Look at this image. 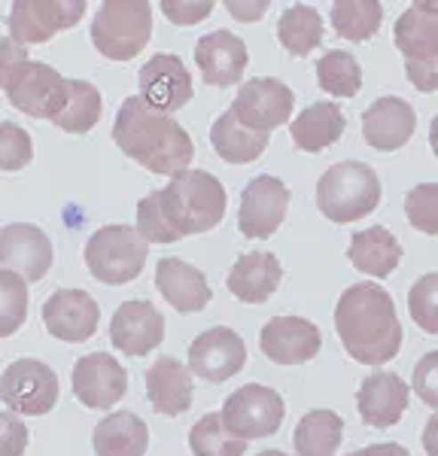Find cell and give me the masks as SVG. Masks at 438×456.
Returning a JSON list of instances; mask_svg holds the SVG:
<instances>
[{"instance_id": "6da1fadb", "label": "cell", "mask_w": 438, "mask_h": 456, "mask_svg": "<svg viewBox=\"0 0 438 456\" xmlns=\"http://www.w3.org/2000/svg\"><path fill=\"white\" fill-rule=\"evenodd\" d=\"M335 332L347 356L362 365H386L402 350V322L393 296L377 283H353L335 307Z\"/></svg>"}, {"instance_id": "7a4b0ae2", "label": "cell", "mask_w": 438, "mask_h": 456, "mask_svg": "<svg viewBox=\"0 0 438 456\" xmlns=\"http://www.w3.org/2000/svg\"><path fill=\"white\" fill-rule=\"evenodd\" d=\"M113 143L150 174H165L171 180L189 171V161L195 156L186 128L174 116L150 107L141 94L122 101L113 125Z\"/></svg>"}, {"instance_id": "3957f363", "label": "cell", "mask_w": 438, "mask_h": 456, "mask_svg": "<svg viewBox=\"0 0 438 456\" xmlns=\"http://www.w3.org/2000/svg\"><path fill=\"white\" fill-rule=\"evenodd\" d=\"M158 195H162L167 223L174 225L180 238L216 228L223 223L225 208H229L223 183L207 171H182L165 189H158Z\"/></svg>"}, {"instance_id": "277c9868", "label": "cell", "mask_w": 438, "mask_h": 456, "mask_svg": "<svg viewBox=\"0 0 438 456\" xmlns=\"http://www.w3.org/2000/svg\"><path fill=\"white\" fill-rule=\"evenodd\" d=\"M381 204V180L365 161H338L320 176L317 208L328 223H356Z\"/></svg>"}, {"instance_id": "5b68a950", "label": "cell", "mask_w": 438, "mask_h": 456, "mask_svg": "<svg viewBox=\"0 0 438 456\" xmlns=\"http://www.w3.org/2000/svg\"><path fill=\"white\" fill-rule=\"evenodd\" d=\"M152 37V6L143 0H107L92 21V43L110 61H131Z\"/></svg>"}, {"instance_id": "8992f818", "label": "cell", "mask_w": 438, "mask_h": 456, "mask_svg": "<svg viewBox=\"0 0 438 456\" xmlns=\"http://www.w3.org/2000/svg\"><path fill=\"white\" fill-rule=\"evenodd\" d=\"M150 240L131 225H104L85 244V265L92 277L107 286H122L141 277Z\"/></svg>"}, {"instance_id": "52a82bcc", "label": "cell", "mask_w": 438, "mask_h": 456, "mask_svg": "<svg viewBox=\"0 0 438 456\" xmlns=\"http://www.w3.org/2000/svg\"><path fill=\"white\" fill-rule=\"evenodd\" d=\"M10 104L21 110L31 119H49L53 122L58 110L64 104V94H68V79L61 77L55 68L43 61H25L19 64L12 73L0 77Z\"/></svg>"}, {"instance_id": "ba28073f", "label": "cell", "mask_w": 438, "mask_h": 456, "mask_svg": "<svg viewBox=\"0 0 438 456\" xmlns=\"http://www.w3.org/2000/svg\"><path fill=\"white\" fill-rule=\"evenodd\" d=\"M0 399L12 414H49L58 404V374L40 359H16L0 378Z\"/></svg>"}, {"instance_id": "9c48e42d", "label": "cell", "mask_w": 438, "mask_h": 456, "mask_svg": "<svg viewBox=\"0 0 438 456\" xmlns=\"http://www.w3.org/2000/svg\"><path fill=\"white\" fill-rule=\"evenodd\" d=\"M287 404H283L280 393L262 384H247L235 389L223 404V420L235 436L244 441L268 438L280 429Z\"/></svg>"}, {"instance_id": "30bf717a", "label": "cell", "mask_w": 438, "mask_h": 456, "mask_svg": "<svg viewBox=\"0 0 438 456\" xmlns=\"http://www.w3.org/2000/svg\"><path fill=\"white\" fill-rule=\"evenodd\" d=\"M85 16L83 0H16L10 10V37L19 46L49 43Z\"/></svg>"}, {"instance_id": "8fae6325", "label": "cell", "mask_w": 438, "mask_h": 456, "mask_svg": "<svg viewBox=\"0 0 438 456\" xmlns=\"http://www.w3.org/2000/svg\"><path fill=\"white\" fill-rule=\"evenodd\" d=\"M292 104H296V94L287 83L274 77H256L238 88L235 101H231V113L247 128L259 131V134H272L274 128L292 119Z\"/></svg>"}, {"instance_id": "7c38bea8", "label": "cell", "mask_w": 438, "mask_h": 456, "mask_svg": "<svg viewBox=\"0 0 438 456\" xmlns=\"http://www.w3.org/2000/svg\"><path fill=\"white\" fill-rule=\"evenodd\" d=\"M289 210V189L277 176H256L244 186L238 210V228L250 240H268L280 228Z\"/></svg>"}, {"instance_id": "4fadbf2b", "label": "cell", "mask_w": 438, "mask_h": 456, "mask_svg": "<svg viewBox=\"0 0 438 456\" xmlns=\"http://www.w3.org/2000/svg\"><path fill=\"white\" fill-rule=\"evenodd\" d=\"M247 362V344L235 329L214 326L189 344V371L207 384H223L235 378Z\"/></svg>"}, {"instance_id": "5bb4252c", "label": "cell", "mask_w": 438, "mask_h": 456, "mask_svg": "<svg viewBox=\"0 0 438 456\" xmlns=\"http://www.w3.org/2000/svg\"><path fill=\"white\" fill-rule=\"evenodd\" d=\"M70 387L79 404L92 411H107L128 393V371L110 353H89L73 365Z\"/></svg>"}, {"instance_id": "9a60e30c", "label": "cell", "mask_w": 438, "mask_h": 456, "mask_svg": "<svg viewBox=\"0 0 438 456\" xmlns=\"http://www.w3.org/2000/svg\"><path fill=\"white\" fill-rule=\"evenodd\" d=\"M101 307L85 289H55L43 305V326L64 344H83L98 332Z\"/></svg>"}, {"instance_id": "2e32d148", "label": "cell", "mask_w": 438, "mask_h": 456, "mask_svg": "<svg viewBox=\"0 0 438 456\" xmlns=\"http://www.w3.org/2000/svg\"><path fill=\"white\" fill-rule=\"evenodd\" d=\"M0 262L28 283H36L53 268V240L31 223H10L0 228Z\"/></svg>"}, {"instance_id": "e0dca14e", "label": "cell", "mask_w": 438, "mask_h": 456, "mask_svg": "<svg viewBox=\"0 0 438 456\" xmlns=\"http://www.w3.org/2000/svg\"><path fill=\"white\" fill-rule=\"evenodd\" d=\"M137 86H141V98L150 107L162 110V113H177L186 107L195 94L192 77H189L186 64L177 55H152L137 73Z\"/></svg>"}, {"instance_id": "ac0fdd59", "label": "cell", "mask_w": 438, "mask_h": 456, "mask_svg": "<svg viewBox=\"0 0 438 456\" xmlns=\"http://www.w3.org/2000/svg\"><path fill=\"white\" fill-rule=\"evenodd\" d=\"M259 347L277 365H304L323 347V335L304 316H274L262 326Z\"/></svg>"}, {"instance_id": "d6986e66", "label": "cell", "mask_w": 438, "mask_h": 456, "mask_svg": "<svg viewBox=\"0 0 438 456\" xmlns=\"http://www.w3.org/2000/svg\"><path fill=\"white\" fill-rule=\"evenodd\" d=\"M110 341L126 356H146L165 341V316L150 301H126L110 320Z\"/></svg>"}, {"instance_id": "ffe728a7", "label": "cell", "mask_w": 438, "mask_h": 456, "mask_svg": "<svg viewBox=\"0 0 438 456\" xmlns=\"http://www.w3.org/2000/svg\"><path fill=\"white\" fill-rule=\"evenodd\" d=\"M418 128V113L405 98L386 94L362 113V137L371 150L377 152H396L414 137Z\"/></svg>"}, {"instance_id": "44dd1931", "label": "cell", "mask_w": 438, "mask_h": 456, "mask_svg": "<svg viewBox=\"0 0 438 456\" xmlns=\"http://www.w3.org/2000/svg\"><path fill=\"white\" fill-rule=\"evenodd\" d=\"M408 399H411V389L396 371H375L360 384L356 408L362 423H369L371 429H390L408 411Z\"/></svg>"}, {"instance_id": "7402d4cb", "label": "cell", "mask_w": 438, "mask_h": 456, "mask_svg": "<svg viewBox=\"0 0 438 456\" xmlns=\"http://www.w3.org/2000/svg\"><path fill=\"white\" fill-rule=\"evenodd\" d=\"M247 61L250 55H247L244 40L231 31H210L195 43V64L210 86L229 88L240 83Z\"/></svg>"}, {"instance_id": "603a6c76", "label": "cell", "mask_w": 438, "mask_h": 456, "mask_svg": "<svg viewBox=\"0 0 438 456\" xmlns=\"http://www.w3.org/2000/svg\"><path fill=\"white\" fill-rule=\"evenodd\" d=\"M146 395L156 414L180 417L192 408V371L189 365L177 362L171 356H162L146 369Z\"/></svg>"}, {"instance_id": "cb8c5ba5", "label": "cell", "mask_w": 438, "mask_h": 456, "mask_svg": "<svg viewBox=\"0 0 438 456\" xmlns=\"http://www.w3.org/2000/svg\"><path fill=\"white\" fill-rule=\"evenodd\" d=\"M156 289L167 305L180 314H199L210 305V286L204 271L182 259H158L156 265Z\"/></svg>"}, {"instance_id": "d4e9b609", "label": "cell", "mask_w": 438, "mask_h": 456, "mask_svg": "<svg viewBox=\"0 0 438 456\" xmlns=\"http://www.w3.org/2000/svg\"><path fill=\"white\" fill-rule=\"evenodd\" d=\"M283 277L280 259L268 249H253L244 253L229 271V292L247 305H262L277 292Z\"/></svg>"}, {"instance_id": "484cf974", "label": "cell", "mask_w": 438, "mask_h": 456, "mask_svg": "<svg viewBox=\"0 0 438 456\" xmlns=\"http://www.w3.org/2000/svg\"><path fill=\"white\" fill-rule=\"evenodd\" d=\"M347 259L353 262L356 271L362 274H371L377 281L390 277L393 271L399 268L402 262V244L399 238L384 225H371L365 232H356L350 238V247H347Z\"/></svg>"}, {"instance_id": "4316f807", "label": "cell", "mask_w": 438, "mask_h": 456, "mask_svg": "<svg viewBox=\"0 0 438 456\" xmlns=\"http://www.w3.org/2000/svg\"><path fill=\"white\" fill-rule=\"evenodd\" d=\"M347 128V119L335 101H320V104L304 107L302 113L292 119L289 134L292 143L302 152H323L326 146L338 143Z\"/></svg>"}, {"instance_id": "83f0119b", "label": "cell", "mask_w": 438, "mask_h": 456, "mask_svg": "<svg viewBox=\"0 0 438 456\" xmlns=\"http://www.w3.org/2000/svg\"><path fill=\"white\" fill-rule=\"evenodd\" d=\"M92 444L98 456H143L150 447V429L131 411H116L94 426Z\"/></svg>"}, {"instance_id": "f1b7e54d", "label": "cell", "mask_w": 438, "mask_h": 456, "mask_svg": "<svg viewBox=\"0 0 438 456\" xmlns=\"http://www.w3.org/2000/svg\"><path fill=\"white\" fill-rule=\"evenodd\" d=\"M393 37H396V49L405 58V64H414V68L438 64V16L411 6L396 19Z\"/></svg>"}, {"instance_id": "f546056e", "label": "cell", "mask_w": 438, "mask_h": 456, "mask_svg": "<svg viewBox=\"0 0 438 456\" xmlns=\"http://www.w3.org/2000/svg\"><path fill=\"white\" fill-rule=\"evenodd\" d=\"M268 137L272 134H259V131L247 128L231 110H225L223 116H216L210 125V143H214L216 156L229 165H250L268 150Z\"/></svg>"}, {"instance_id": "4dcf8cb0", "label": "cell", "mask_w": 438, "mask_h": 456, "mask_svg": "<svg viewBox=\"0 0 438 456\" xmlns=\"http://www.w3.org/2000/svg\"><path fill=\"white\" fill-rule=\"evenodd\" d=\"M101 113H104V101L98 88L85 79H68V94L53 125H58L64 134H89L101 122Z\"/></svg>"}, {"instance_id": "1f68e13d", "label": "cell", "mask_w": 438, "mask_h": 456, "mask_svg": "<svg viewBox=\"0 0 438 456\" xmlns=\"http://www.w3.org/2000/svg\"><path fill=\"white\" fill-rule=\"evenodd\" d=\"M345 438V420L335 411H308L296 426V453L298 456H335Z\"/></svg>"}, {"instance_id": "d6a6232c", "label": "cell", "mask_w": 438, "mask_h": 456, "mask_svg": "<svg viewBox=\"0 0 438 456\" xmlns=\"http://www.w3.org/2000/svg\"><path fill=\"white\" fill-rule=\"evenodd\" d=\"M323 16L317 12V6L298 4L289 6L287 12L277 21V40L287 49L289 55L304 58L323 43Z\"/></svg>"}, {"instance_id": "836d02e7", "label": "cell", "mask_w": 438, "mask_h": 456, "mask_svg": "<svg viewBox=\"0 0 438 456\" xmlns=\"http://www.w3.org/2000/svg\"><path fill=\"white\" fill-rule=\"evenodd\" d=\"M328 19H332L338 37L350 43H362L377 34L384 21V6L377 0H341V4H332Z\"/></svg>"}, {"instance_id": "e575fe53", "label": "cell", "mask_w": 438, "mask_h": 456, "mask_svg": "<svg viewBox=\"0 0 438 456\" xmlns=\"http://www.w3.org/2000/svg\"><path fill=\"white\" fill-rule=\"evenodd\" d=\"M247 444L240 436L225 426L223 414H204L199 423L189 429V451L195 456H244Z\"/></svg>"}, {"instance_id": "d590c367", "label": "cell", "mask_w": 438, "mask_h": 456, "mask_svg": "<svg viewBox=\"0 0 438 456\" xmlns=\"http://www.w3.org/2000/svg\"><path fill=\"white\" fill-rule=\"evenodd\" d=\"M317 83L332 98H353L362 88V68L350 53L332 49L317 61Z\"/></svg>"}, {"instance_id": "8d00e7d4", "label": "cell", "mask_w": 438, "mask_h": 456, "mask_svg": "<svg viewBox=\"0 0 438 456\" xmlns=\"http://www.w3.org/2000/svg\"><path fill=\"white\" fill-rule=\"evenodd\" d=\"M28 316V281L16 271H0V335L10 338Z\"/></svg>"}, {"instance_id": "74e56055", "label": "cell", "mask_w": 438, "mask_h": 456, "mask_svg": "<svg viewBox=\"0 0 438 456\" xmlns=\"http://www.w3.org/2000/svg\"><path fill=\"white\" fill-rule=\"evenodd\" d=\"M408 311L418 329L429 335H438V271L423 274L408 292Z\"/></svg>"}, {"instance_id": "f35d334b", "label": "cell", "mask_w": 438, "mask_h": 456, "mask_svg": "<svg viewBox=\"0 0 438 456\" xmlns=\"http://www.w3.org/2000/svg\"><path fill=\"white\" fill-rule=\"evenodd\" d=\"M405 216L418 232L438 238V183H420V186L408 189Z\"/></svg>"}, {"instance_id": "ab89813d", "label": "cell", "mask_w": 438, "mask_h": 456, "mask_svg": "<svg viewBox=\"0 0 438 456\" xmlns=\"http://www.w3.org/2000/svg\"><path fill=\"white\" fill-rule=\"evenodd\" d=\"M137 232H141L150 244H174V240H182L180 234L174 232V225L167 223L158 189L141 198V204H137Z\"/></svg>"}, {"instance_id": "60d3db41", "label": "cell", "mask_w": 438, "mask_h": 456, "mask_svg": "<svg viewBox=\"0 0 438 456\" xmlns=\"http://www.w3.org/2000/svg\"><path fill=\"white\" fill-rule=\"evenodd\" d=\"M34 159V141L25 128L12 122L0 125V171H19V167L31 165Z\"/></svg>"}, {"instance_id": "b9f144b4", "label": "cell", "mask_w": 438, "mask_h": 456, "mask_svg": "<svg viewBox=\"0 0 438 456\" xmlns=\"http://www.w3.org/2000/svg\"><path fill=\"white\" fill-rule=\"evenodd\" d=\"M411 387L418 393V399L438 414V350L426 353L418 365H414V378Z\"/></svg>"}, {"instance_id": "7bdbcfd3", "label": "cell", "mask_w": 438, "mask_h": 456, "mask_svg": "<svg viewBox=\"0 0 438 456\" xmlns=\"http://www.w3.org/2000/svg\"><path fill=\"white\" fill-rule=\"evenodd\" d=\"M162 12L174 25L189 28V25H195V21L207 19L210 12H214V4H210V0H165Z\"/></svg>"}, {"instance_id": "ee69618b", "label": "cell", "mask_w": 438, "mask_h": 456, "mask_svg": "<svg viewBox=\"0 0 438 456\" xmlns=\"http://www.w3.org/2000/svg\"><path fill=\"white\" fill-rule=\"evenodd\" d=\"M0 429H4V441H0V456H21L28 447V429L12 411L0 414Z\"/></svg>"}, {"instance_id": "f6af8a7d", "label": "cell", "mask_w": 438, "mask_h": 456, "mask_svg": "<svg viewBox=\"0 0 438 456\" xmlns=\"http://www.w3.org/2000/svg\"><path fill=\"white\" fill-rule=\"evenodd\" d=\"M28 61V53L25 46H19L12 37H4L0 40V77H6V73H12L19 68V64Z\"/></svg>"}, {"instance_id": "bcb514c9", "label": "cell", "mask_w": 438, "mask_h": 456, "mask_svg": "<svg viewBox=\"0 0 438 456\" xmlns=\"http://www.w3.org/2000/svg\"><path fill=\"white\" fill-rule=\"evenodd\" d=\"M408 83L420 92H438V64H423V68H414V64H405Z\"/></svg>"}, {"instance_id": "7dc6e473", "label": "cell", "mask_w": 438, "mask_h": 456, "mask_svg": "<svg viewBox=\"0 0 438 456\" xmlns=\"http://www.w3.org/2000/svg\"><path fill=\"white\" fill-rule=\"evenodd\" d=\"M268 0H250V4H240V0H229L225 4V10L231 12L235 19H240V21H256V19H262L268 12Z\"/></svg>"}, {"instance_id": "c3c4849f", "label": "cell", "mask_w": 438, "mask_h": 456, "mask_svg": "<svg viewBox=\"0 0 438 456\" xmlns=\"http://www.w3.org/2000/svg\"><path fill=\"white\" fill-rule=\"evenodd\" d=\"M347 456H411L405 451L402 444H369V447H362V451H356V453H347Z\"/></svg>"}, {"instance_id": "681fc988", "label": "cell", "mask_w": 438, "mask_h": 456, "mask_svg": "<svg viewBox=\"0 0 438 456\" xmlns=\"http://www.w3.org/2000/svg\"><path fill=\"white\" fill-rule=\"evenodd\" d=\"M423 451L426 456H438V414L429 417L426 429H423Z\"/></svg>"}, {"instance_id": "f907efd6", "label": "cell", "mask_w": 438, "mask_h": 456, "mask_svg": "<svg viewBox=\"0 0 438 456\" xmlns=\"http://www.w3.org/2000/svg\"><path fill=\"white\" fill-rule=\"evenodd\" d=\"M429 146H433V152L438 159V113L433 116V122H429Z\"/></svg>"}, {"instance_id": "816d5d0a", "label": "cell", "mask_w": 438, "mask_h": 456, "mask_svg": "<svg viewBox=\"0 0 438 456\" xmlns=\"http://www.w3.org/2000/svg\"><path fill=\"white\" fill-rule=\"evenodd\" d=\"M414 6H420V10L429 12V16H438V0H420V4H414Z\"/></svg>"}, {"instance_id": "f5cc1de1", "label": "cell", "mask_w": 438, "mask_h": 456, "mask_svg": "<svg viewBox=\"0 0 438 456\" xmlns=\"http://www.w3.org/2000/svg\"><path fill=\"white\" fill-rule=\"evenodd\" d=\"M256 456H289V453H283V451H262V453H256Z\"/></svg>"}]
</instances>
